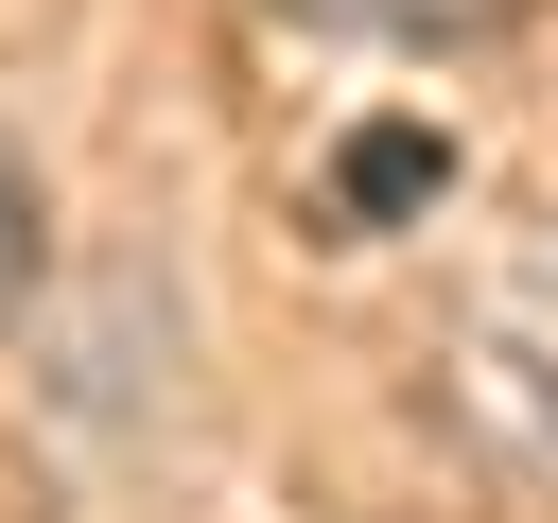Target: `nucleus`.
Wrapping results in <instances>:
<instances>
[{
  "instance_id": "obj_1",
  "label": "nucleus",
  "mask_w": 558,
  "mask_h": 523,
  "mask_svg": "<svg viewBox=\"0 0 558 523\" xmlns=\"http://www.w3.org/2000/svg\"><path fill=\"white\" fill-rule=\"evenodd\" d=\"M436 418L506 471V488H558V209L453 279L436 314Z\"/></svg>"
},
{
  "instance_id": "obj_2",
  "label": "nucleus",
  "mask_w": 558,
  "mask_h": 523,
  "mask_svg": "<svg viewBox=\"0 0 558 523\" xmlns=\"http://www.w3.org/2000/svg\"><path fill=\"white\" fill-rule=\"evenodd\" d=\"M436 192H453L436 122H349L331 139V227H436Z\"/></svg>"
},
{
  "instance_id": "obj_3",
  "label": "nucleus",
  "mask_w": 558,
  "mask_h": 523,
  "mask_svg": "<svg viewBox=\"0 0 558 523\" xmlns=\"http://www.w3.org/2000/svg\"><path fill=\"white\" fill-rule=\"evenodd\" d=\"M279 17H331V35H506L541 0H279Z\"/></svg>"
},
{
  "instance_id": "obj_4",
  "label": "nucleus",
  "mask_w": 558,
  "mask_h": 523,
  "mask_svg": "<svg viewBox=\"0 0 558 523\" xmlns=\"http://www.w3.org/2000/svg\"><path fill=\"white\" fill-rule=\"evenodd\" d=\"M35 262H52V227H35V157H17V139H0V296H17V279H35Z\"/></svg>"
}]
</instances>
